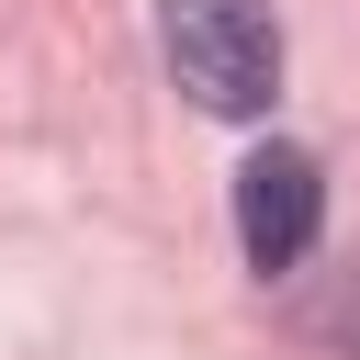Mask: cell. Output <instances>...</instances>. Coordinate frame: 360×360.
I'll return each mask as SVG.
<instances>
[{
	"instance_id": "1",
	"label": "cell",
	"mask_w": 360,
	"mask_h": 360,
	"mask_svg": "<svg viewBox=\"0 0 360 360\" xmlns=\"http://www.w3.org/2000/svg\"><path fill=\"white\" fill-rule=\"evenodd\" d=\"M158 45H169V79L202 112H225V124L270 112V90H281V22H270V0H169Z\"/></svg>"
},
{
	"instance_id": "2",
	"label": "cell",
	"mask_w": 360,
	"mask_h": 360,
	"mask_svg": "<svg viewBox=\"0 0 360 360\" xmlns=\"http://www.w3.org/2000/svg\"><path fill=\"white\" fill-rule=\"evenodd\" d=\"M315 225H326V180H315V158L304 146H259L248 169H236V248H248V270H304V248H315Z\"/></svg>"
}]
</instances>
